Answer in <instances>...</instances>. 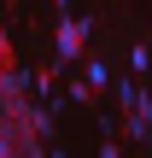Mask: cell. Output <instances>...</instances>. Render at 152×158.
Listing matches in <instances>:
<instances>
[{"instance_id":"obj_1","label":"cell","mask_w":152,"mask_h":158,"mask_svg":"<svg viewBox=\"0 0 152 158\" xmlns=\"http://www.w3.org/2000/svg\"><path fill=\"white\" fill-rule=\"evenodd\" d=\"M35 152H47V141L35 135V111L23 100L12 111H0V158H35Z\"/></svg>"},{"instance_id":"obj_2","label":"cell","mask_w":152,"mask_h":158,"mask_svg":"<svg viewBox=\"0 0 152 158\" xmlns=\"http://www.w3.org/2000/svg\"><path fill=\"white\" fill-rule=\"evenodd\" d=\"M117 94H123V106H129L123 141H141V147H152V94H141V82H123Z\"/></svg>"},{"instance_id":"obj_3","label":"cell","mask_w":152,"mask_h":158,"mask_svg":"<svg viewBox=\"0 0 152 158\" xmlns=\"http://www.w3.org/2000/svg\"><path fill=\"white\" fill-rule=\"evenodd\" d=\"M29 88H35V76H29L18 59H6V64H0V111L23 106V100H29Z\"/></svg>"},{"instance_id":"obj_4","label":"cell","mask_w":152,"mask_h":158,"mask_svg":"<svg viewBox=\"0 0 152 158\" xmlns=\"http://www.w3.org/2000/svg\"><path fill=\"white\" fill-rule=\"evenodd\" d=\"M88 29H94L88 18H64V23H59V70H64L70 59H82V41H88Z\"/></svg>"},{"instance_id":"obj_5","label":"cell","mask_w":152,"mask_h":158,"mask_svg":"<svg viewBox=\"0 0 152 158\" xmlns=\"http://www.w3.org/2000/svg\"><path fill=\"white\" fill-rule=\"evenodd\" d=\"M6 59H18V53H12V35L0 29V64H6Z\"/></svg>"}]
</instances>
